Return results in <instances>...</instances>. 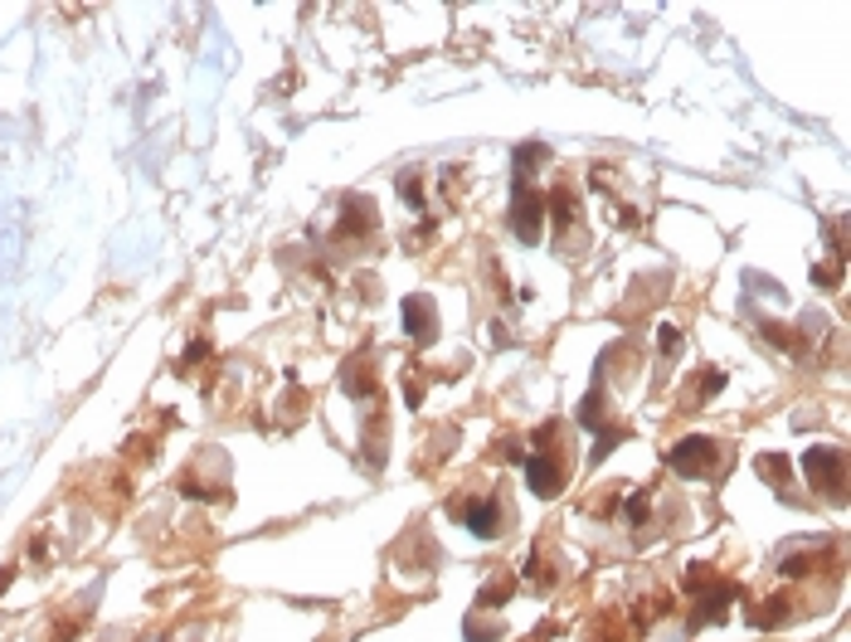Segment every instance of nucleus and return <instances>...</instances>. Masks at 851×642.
I'll use <instances>...</instances> for the list:
<instances>
[{
    "label": "nucleus",
    "instance_id": "nucleus-7",
    "mask_svg": "<svg viewBox=\"0 0 851 642\" xmlns=\"http://www.w3.org/2000/svg\"><path fill=\"white\" fill-rule=\"evenodd\" d=\"M502 598H511V579H506V575H496L492 584H486L482 594H477V604H482V608H496V604H502Z\"/></svg>",
    "mask_w": 851,
    "mask_h": 642
},
{
    "label": "nucleus",
    "instance_id": "nucleus-5",
    "mask_svg": "<svg viewBox=\"0 0 851 642\" xmlns=\"http://www.w3.org/2000/svg\"><path fill=\"white\" fill-rule=\"evenodd\" d=\"M541 448H545V443H541ZM526 478H531V492L535 496H555L559 486H565V462H559L555 448L531 453V458H526Z\"/></svg>",
    "mask_w": 851,
    "mask_h": 642
},
{
    "label": "nucleus",
    "instance_id": "nucleus-9",
    "mask_svg": "<svg viewBox=\"0 0 851 642\" xmlns=\"http://www.w3.org/2000/svg\"><path fill=\"white\" fill-rule=\"evenodd\" d=\"M657 346H662V350H667V356H677V350H681V336H677V331H671V326H662V336H657Z\"/></svg>",
    "mask_w": 851,
    "mask_h": 642
},
{
    "label": "nucleus",
    "instance_id": "nucleus-3",
    "mask_svg": "<svg viewBox=\"0 0 851 642\" xmlns=\"http://www.w3.org/2000/svg\"><path fill=\"white\" fill-rule=\"evenodd\" d=\"M453 521H462L472 535H482V541H492L496 526H502V511H496V502H477V496H453L448 502Z\"/></svg>",
    "mask_w": 851,
    "mask_h": 642
},
{
    "label": "nucleus",
    "instance_id": "nucleus-1",
    "mask_svg": "<svg viewBox=\"0 0 851 642\" xmlns=\"http://www.w3.org/2000/svg\"><path fill=\"white\" fill-rule=\"evenodd\" d=\"M511 230L521 244H535L545 234V195L531 190V175L516 171L511 181Z\"/></svg>",
    "mask_w": 851,
    "mask_h": 642
},
{
    "label": "nucleus",
    "instance_id": "nucleus-2",
    "mask_svg": "<svg viewBox=\"0 0 851 642\" xmlns=\"http://www.w3.org/2000/svg\"><path fill=\"white\" fill-rule=\"evenodd\" d=\"M715 458H720V443L715 439H687L667 453V462L681 472V478H705V472L715 468Z\"/></svg>",
    "mask_w": 851,
    "mask_h": 642
},
{
    "label": "nucleus",
    "instance_id": "nucleus-6",
    "mask_svg": "<svg viewBox=\"0 0 851 642\" xmlns=\"http://www.w3.org/2000/svg\"><path fill=\"white\" fill-rule=\"evenodd\" d=\"M404 326H409L414 341H429L433 336V307L423 303V297H409V303H404Z\"/></svg>",
    "mask_w": 851,
    "mask_h": 642
},
{
    "label": "nucleus",
    "instance_id": "nucleus-8",
    "mask_svg": "<svg viewBox=\"0 0 851 642\" xmlns=\"http://www.w3.org/2000/svg\"><path fill=\"white\" fill-rule=\"evenodd\" d=\"M622 511H628V521H632V526H642V521H648V492H638L628 506H622Z\"/></svg>",
    "mask_w": 851,
    "mask_h": 642
},
{
    "label": "nucleus",
    "instance_id": "nucleus-4",
    "mask_svg": "<svg viewBox=\"0 0 851 642\" xmlns=\"http://www.w3.org/2000/svg\"><path fill=\"white\" fill-rule=\"evenodd\" d=\"M803 472H807V482L823 486L827 496H842V453L837 448H807Z\"/></svg>",
    "mask_w": 851,
    "mask_h": 642
}]
</instances>
